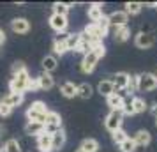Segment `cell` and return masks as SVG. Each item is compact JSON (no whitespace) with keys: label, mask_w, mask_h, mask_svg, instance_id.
I'll return each instance as SVG.
<instances>
[{"label":"cell","mask_w":157,"mask_h":152,"mask_svg":"<svg viewBox=\"0 0 157 152\" xmlns=\"http://www.w3.org/2000/svg\"><path fill=\"white\" fill-rule=\"evenodd\" d=\"M48 113H50V108L43 101H36V103H32L30 108L27 110V119H29L30 122L44 124V119H46Z\"/></svg>","instance_id":"cell-1"},{"label":"cell","mask_w":157,"mask_h":152,"mask_svg":"<svg viewBox=\"0 0 157 152\" xmlns=\"http://www.w3.org/2000/svg\"><path fill=\"white\" fill-rule=\"evenodd\" d=\"M29 80H30V74L29 71H21L14 74L11 81H9V90L11 92H18V94H23L29 90Z\"/></svg>","instance_id":"cell-2"},{"label":"cell","mask_w":157,"mask_h":152,"mask_svg":"<svg viewBox=\"0 0 157 152\" xmlns=\"http://www.w3.org/2000/svg\"><path fill=\"white\" fill-rule=\"evenodd\" d=\"M157 88V74L143 72L138 74V92H152Z\"/></svg>","instance_id":"cell-3"},{"label":"cell","mask_w":157,"mask_h":152,"mask_svg":"<svg viewBox=\"0 0 157 152\" xmlns=\"http://www.w3.org/2000/svg\"><path fill=\"white\" fill-rule=\"evenodd\" d=\"M58 129H62V117H60V113L50 110V113L44 119V133L53 134V133H57Z\"/></svg>","instance_id":"cell-4"},{"label":"cell","mask_w":157,"mask_h":152,"mask_svg":"<svg viewBox=\"0 0 157 152\" xmlns=\"http://www.w3.org/2000/svg\"><path fill=\"white\" fill-rule=\"evenodd\" d=\"M122 122H124L122 111L120 110H111V111L106 115V119H104V127H106L109 133H113V131H117V129L122 127Z\"/></svg>","instance_id":"cell-5"},{"label":"cell","mask_w":157,"mask_h":152,"mask_svg":"<svg viewBox=\"0 0 157 152\" xmlns=\"http://www.w3.org/2000/svg\"><path fill=\"white\" fill-rule=\"evenodd\" d=\"M134 44L140 50H148L155 44V34L154 32H140L134 37Z\"/></svg>","instance_id":"cell-6"},{"label":"cell","mask_w":157,"mask_h":152,"mask_svg":"<svg viewBox=\"0 0 157 152\" xmlns=\"http://www.w3.org/2000/svg\"><path fill=\"white\" fill-rule=\"evenodd\" d=\"M129 80H131V74H127V72H117L113 76V85H115V92H125L129 87Z\"/></svg>","instance_id":"cell-7"},{"label":"cell","mask_w":157,"mask_h":152,"mask_svg":"<svg viewBox=\"0 0 157 152\" xmlns=\"http://www.w3.org/2000/svg\"><path fill=\"white\" fill-rule=\"evenodd\" d=\"M108 21H109V25L113 29H117V27H125L129 21V16L125 11H113L111 14H108Z\"/></svg>","instance_id":"cell-8"},{"label":"cell","mask_w":157,"mask_h":152,"mask_svg":"<svg viewBox=\"0 0 157 152\" xmlns=\"http://www.w3.org/2000/svg\"><path fill=\"white\" fill-rule=\"evenodd\" d=\"M97 62H99L97 55H95L94 51H88L86 55H83V60H81V71L85 72V74H90V72H94L95 65H97Z\"/></svg>","instance_id":"cell-9"},{"label":"cell","mask_w":157,"mask_h":152,"mask_svg":"<svg viewBox=\"0 0 157 152\" xmlns=\"http://www.w3.org/2000/svg\"><path fill=\"white\" fill-rule=\"evenodd\" d=\"M67 36L69 34H65V32L55 36V39H53V53H55V57H62L64 53H67V46H65Z\"/></svg>","instance_id":"cell-10"},{"label":"cell","mask_w":157,"mask_h":152,"mask_svg":"<svg viewBox=\"0 0 157 152\" xmlns=\"http://www.w3.org/2000/svg\"><path fill=\"white\" fill-rule=\"evenodd\" d=\"M67 25H69V21H67L65 16H58V14H51L50 16V27L55 30L57 34L65 32V30H67Z\"/></svg>","instance_id":"cell-11"},{"label":"cell","mask_w":157,"mask_h":152,"mask_svg":"<svg viewBox=\"0 0 157 152\" xmlns=\"http://www.w3.org/2000/svg\"><path fill=\"white\" fill-rule=\"evenodd\" d=\"M11 29L14 34H27L30 30V23L29 20H25V18H14L13 21H11Z\"/></svg>","instance_id":"cell-12"},{"label":"cell","mask_w":157,"mask_h":152,"mask_svg":"<svg viewBox=\"0 0 157 152\" xmlns=\"http://www.w3.org/2000/svg\"><path fill=\"white\" fill-rule=\"evenodd\" d=\"M124 97H125L124 92H115V94L108 95L106 103H108V106H109V111H111V110H120L122 103H124Z\"/></svg>","instance_id":"cell-13"},{"label":"cell","mask_w":157,"mask_h":152,"mask_svg":"<svg viewBox=\"0 0 157 152\" xmlns=\"http://www.w3.org/2000/svg\"><path fill=\"white\" fill-rule=\"evenodd\" d=\"M37 81H39V88L41 90H51V88L55 87V80H53V76H51L50 72L43 71L37 76Z\"/></svg>","instance_id":"cell-14"},{"label":"cell","mask_w":157,"mask_h":152,"mask_svg":"<svg viewBox=\"0 0 157 152\" xmlns=\"http://www.w3.org/2000/svg\"><path fill=\"white\" fill-rule=\"evenodd\" d=\"M132 140H134L136 147H147V145H150V142H152V136H150V133L147 129H140L138 133H134Z\"/></svg>","instance_id":"cell-15"},{"label":"cell","mask_w":157,"mask_h":152,"mask_svg":"<svg viewBox=\"0 0 157 152\" xmlns=\"http://www.w3.org/2000/svg\"><path fill=\"white\" fill-rule=\"evenodd\" d=\"M37 149L41 152H53V149H51V134L41 133L37 136Z\"/></svg>","instance_id":"cell-16"},{"label":"cell","mask_w":157,"mask_h":152,"mask_svg":"<svg viewBox=\"0 0 157 152\" xmlns=\"http://www.w3.org/2000/svg\"><path fill=\"white\" fill-rule=\"evenodd\" d=\"M76 51L83 53V55H86L88 51H92V41H90V37L86 36L85 32H79V44L76 48Z\"/></svg>","instance_id":"cell-17"},{"label":"cell","mask_w":157,"mask_h":152,"mask_svg":"<svg viewBox=\"0 0 157 152\" xmlns=\"http://www.w3.org/2000/svg\"><path fill=\"white\" fill-rule=\"evenodd\" d=\"M64 145H65V131L58 129L57 133L51 134V149L53 150H60Z\"/></svg>","instance_id":"cell-18"},{"label":"cell","mask_w":157,"mask_h":152,"mask_svg":"<svg viewBox=\"0 0 157 152\" xmlns=\"http://www.w3.org/2000/svg\"><path fill=\"white\" fill-rule=\"evenodd\" d=\"M104 16V13H102V4H90L88 6V18H90V21L92 23H97Z\"/></svg>","instance_id":"cell-19"},{"label":"cell","mask_w":157,"mask_h":152,"mask_svg":"<svg viewBox=\"0 0 157 152\" xmlns=\"http://www.w3.org/2000/svg\"><path fill=\"white\" fill-rule=\"evenodd\" d=\"M23 99H25V95H23V94H18V92H9V94L2 99V103H6L7 106L14 108V106H20V104H21Z\"/></svg>","instance_id":"cell-20"},{"label":"cell","mask_w":157,"mask_h":152,"mask_svg":"<svg viewBox=\"0 0 157 152\" xmlns=\"http://www.w3.org/2000/svg\"><path fill=\"white\" fill-rule=\"evenodd\" d=\"M97 92H99L101 95H104V97L115 94V85H113V81H111V80H101L99 85H97Z\"/></svg>","instance_id":"cell-21"},{"label":"cell","mask_w":157,"mask_h":152,"mask_svg":"<svg viewBox=\"0 0 157 152\" xmlns=\"http://www.w3.org/2000/svg\"><path fill=\"white\" fill-rule=\"evenodd\" d=\"M111 29H113V27H111ZM129 36H131V30H129L127 25H125V27H117V29H113L115 43H125L129 39Z\"/></svg>","instance_id":"cell-22"},{"label":"cell","mask_w":157,"mask_h":152,"mask_svg":"<svg viewBox=\"0 0 157 152\" xmlns=\"http://www.w3.org/2000/svg\"><path fill=\"white\" fill-rule=\"evenodd\" d=\"M60 92L64 97H74V95H78V85H74L72 81H64L62 85H60Z\"/></svg>","instance_id":"cell-23"},{"label":"cell","mask_w":157,"mask_h":152,"mask_svg":"<svg viewBox=\"0 0 157 152\" xmlns=\"http://www.w3.org/2000/svg\"><path fill=\"white\" fill-rule=\"evenodd\" d=\"M58 67V58L55 57V55H46V57L43 58V69L44 72H53L55 69Z\"/></svg>","instance_id":"cell-24"},{"label":"cell","mask_w":157,"mask_h":152,"mask_svg":"<svg viewBox=\"0 0 157 152\" xmlns=\"http://www.w3.org/2000/svg\"><path fill=\"white\" fill-rule=\"evenodd\" d=\"M25 133L30 134V136H39L41 133H44V124H39V122H27L25 126Z\"/></svg>","instance_id":"cell-25"},{"label":"cell","mask_w":157,"mask_h":152,"mask_svg":"<svg viewBox=\"0 0 157 152\" xmlns=\"http://www.w3.org/2000/svg\"><path fill=\"white\" fill-rule=\"evenodd\" d=\"M124 11L127 13V16H136L141 13V9L145 7V4H141V2H125V6H124Z\"/></svg>","instance_id":"cell-26"},{"label":"cell","mask_w":157,"mask_h":152,"mask_svg":"<svg viewBox=\"0 0 157 152\" xmlns=\"http://www.w3.org/2000/svg\"><path fill=\"white\" fill-rule=\"evenodd\" d=\"M79 149L83 152H97L99 150V143H97V140H94V138H85L81 145H79Z\"/></svg>","instance_id":"cell-27"},{"label":"cell","mask_w":157,"mask_h":152,"mask_svg":"<svg viewBox=\"0 0 157 152\" xmlns=\"http://www.w3.org/2000/svg\"><path fill=\"white\" fill-rule=\"evenodd\" d=\"M122 115H134V108H132V95H125L124 103H122Z\"/></svg>","instance_id":"cell-28"},{"label":"cell","mask_w":157,"mask_h":152,"mask_svg":"<svg viewBox=\"0 0 157 152\" xmlns=\"http://www.w3.org/2000/svg\"><path fill=\"white\" fill-rule=\"evenodd\" d=\"M92 94H94V88L90 83H81V85H78V95L81 99H90Z\"/></svg>","instance_id":"cell-29"},{"label":"cell","mask_w":157,"mask_h":152,"mask_svg":"<svg viewBox=\"0 0 157 152\" xmlns=\"http://www.w3.org/2000/svg\"><path fill=\"white\" fill-rule=\"evenodd\" d=\"M71 9V4H64V2H55L53 4V14L58 16H65L67 18V13Z\"/></svg>","instance_id":"cell-30"},{"label":"cell","mask_w":157,"mask_h":152,"mask_svg":"<svg viewBox=\"0 0 157 152\" xmlns=\"http://www.w3.org/2000/svg\"><path fill=\"white\" fill-rule=\"evenodd\" d=\"M78 44H79V34H69L67 36V41H65L67 51H76Z\"/></svg>","instance_id":"cell-31"},{"label":"cell","mask_w":157,"mask_h":152,"mask_svg":"<svg viewBox=\"0 0 157 152\" xmlns=\"http://www.w3.org/2000/svg\"><path fill=\"white\" fill-rule=\"evenodd\" d=\"M4 152H21V147L18 143V140H14V138L7 140L4 143Z\"/></svg>","instance_id":"cell-32"},{"label":"cell","mask_w":157,"mask_h":152,"mask_svg":"<svg viewBox=\"0 0 157 152\" xmlns=\"http://www.w3.org/2000/svg\"><path fill=\"white\" fill-rule=\"evenodd\" d=\"M118 147H120V152H134L136 149H138V147H136V143H134V140H132L131 136H129L125 142H122Z\"/></svg>","instance_id":"cell-33"},{"label":"cell","mask_w":157,"mask_h":152,"mask_svg":"<svg viewBox=\"0 0 157 152\" xmlns=\"http://www.w3.org/2000/svg\"><path fill=\"white\" fill-rule=\"evenodd\" d=\"M132 108H134V113H143L147 110V103L141 97H132Z\"/></svg>","instance_id":"cell-34"},{"label":"cell","mask_w":157,"mask_h":152,"mask_svg":"<svg viewBox=\"0 0 157 152\" xmlns=\"http://www.w3.org/2000/svg\"><path fill=\"white\" fill-rule=\"evenodd\" d=\"M111 138H113V142H115L117 145H120L122 142H125L129 136H127V133H125V131L120 127V129H117V131H113V133H111Z\"/></svg>","instance_id":"cell-35"},{"label":"cell","mask_w":157,"mask_h":152,"mask_svg":"<svg viewBox=\"0 0 157 152\" xmlns=\"http://www.w3.org/2000/svg\"><path fill=\"white\" fill-rule=\"evenodd\" d=\"M97 27L101 29V32L104 34V37L108 36V32H109V29H111V25H109V21H108V16H102L99 21H97Z\"/></svg>","instance_id":"cell-36"},{"label":"cell","mask_w":157,"mask_h":152,"mask_svg":"<svg viewBox=\"0 0 157 152\" xmlns=\"http://www.w3.org/2000/svg\"><path fill=\"white\" fill-rule=\"evenodd\" d=\"M13 76L14 74H18V72H21V71H27V65H25V62H21V60H18V62H14L13 64Z\"/></svg>","instance_id":"cell-37"},{"label":"cell","mask_w":157,"mask_h":152,"mask_svg":"<svg viewBox=\"0 0 157 152\" xmlns=\"http://www.w3.org/2000/svg\"><path fill=\"white\" fill-rule=\"evenodd\" d=\"M92 51L95 53V55H97V58H99V60H101L102 57H104V55H106V48H104V44H102V43L97 44V46H94Z\"/></svg>","instance_id":"cell-38"},{"label":"cell","mask_w":157,"mask_h":152,"mask_svg":"<svg viewBox=\"0 0 157 152\" xmlns=\"http://www.w3.org/2000/svg\"><path fill=\"white\" fill-rule=\"evenodd\" d=\"M127 90H131V94H132V92H138V74H136V76H131Z\"/></svg>","instance_id":"cell-39"},{"label":"cell","mask_w":157,"mask_h":152,"mask_svg":"<svg viewBox=\"0 0 157 152\" xmlns=\"http://www.w3.org/2000/svg\"><path fill=\"white\" fill-rule=\"evenodd\" d=\"M11 111H13L11 106H7L6 103L0 101V117H9V115H11Z\"/></svg>","instance_id":"cell-40"},{"label":"cell","mask_w":157,"mask_h":152,"mask_svg":"<svg viewBox=\"0 0 157 152\" xmlns=\"http://www.w3.org/2000/svg\"><path fill=\"white\" fill-rule=\"evenodd\" d=\"M29 90H39V81H37V78H30L29 80Z\"/></svg>","instance_id":"cell-41"},{"label":"cell","mask_w":157,"mask_h":152,"mask_svg":"<svg viewBox=\"0 0 157 152\" xmlns=\"http://www.w3.org/2000/svg\"><path fill=\"white\" fill-rule=\"evenodd\" d=\"M4 43H6V32L0 29V44H4Z\"/></svg>","instance_id":"cell-42"},{"label":"cell","mask_w":157,"mask_h":152,"mask_svg":"<svg viewBox=\"0 0 157 152\" xmlns=\"http://www.w3.org/2000/svg\"><path fill=\"white\" fill-rule=\"evenodd\" d=\"M152 113L157 117V104H154V106H152Z\"/></svg>","instance_id":"cell-43"},{"label":"cell","mask_w":157,"mask_h":152,"mask_svg":"<svg viewBox=\"0 0 157 152\" xmlns=\"http://www.w3.org/2000/svg\"><path fill=\"white\" fill-rule=\"evenodd\" d=\"M4 131H6V129H4V126L0 124V138H2V134H4Z\"/></svg>","instance_id":"cell-44"},{"label":"cell","mask_w":157,"mask_h":152,"mask_svg":"<svg viewBox=\"0 0 157 152\" xmlns=\"http://www.w3.org/2000/svg\"><path fill=\"white\" fill-rule=\"evenodd\" d=\"M152 6H154V7H155V9H157V2H155V4H152Z\"/></svg>","instance_id":"cell-45"},{"label":"cell","mask_w":157,"mask_h":152,"mask_svg":"<svg viewBox=\"0 0 157 152\" xmlns=\"http://www.w3.org/2000/svg\"><path fill=\"white\" fill-rule=\"evenodd\" d=\"M76 152H83V150H81V149H78V150H76Z\"/></svg>","instance_id":"cell-46"},{"label":"cell","mask_w":157,"mask_h":152,"mask_svg":"<svg viewBox=\"0 0 157 152\" xmlns=\"http://www.w3.org/2000/svg\"><path fill=\"white\" fill-rule=\"evenodd\" d=\"M0 152H4V149H2V147H0Z\"/></svg>","instance_id":"cell-47"},{"label":"cell","mask_w":157,"mask_h":152,"mask_svg":"<svg viewBox=\"0 0 157 152\" xmlns=\"http://www.w3.org/2000/svg\"><path fill=\"white\" fill-rule=\"evenodd\" d=\"M155 126H157V117H155Z\"/></svg>","instance_id":"cell-48"}]
</instances>
